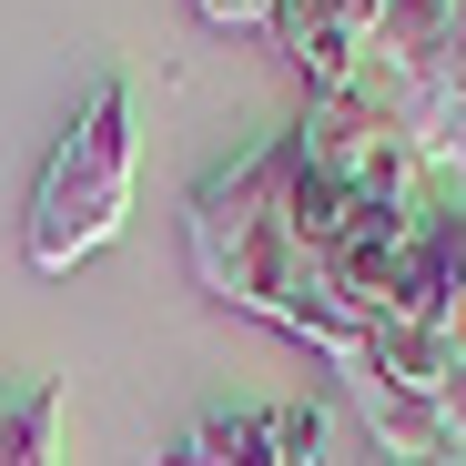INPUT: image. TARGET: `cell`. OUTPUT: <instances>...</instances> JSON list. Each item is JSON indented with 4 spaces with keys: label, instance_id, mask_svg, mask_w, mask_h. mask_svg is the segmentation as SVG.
Instances as JSON below:
<instances>
[{
    "label": "cell",
    "instance_id": "6da1fadb",
    "mask_svg": "<svg viewBox=\"0 0 466 466\" xmlns=\"http://www.w3.org/2000/svg\"><path fill=\"white\" fill-rule=\"evenodd\" d=\"M284 203H294V132H274L264 152H244V163H223V173L193 183V203H183V254H193V284H203V294L244 304V315H264V325H284V335H304V345L335 365V355L365 345L375 315H355V304L325 284V254L294 244Z\"/></svg>",
    "mask_w": 466,
    "mask_h": 466
},
{
    "label": "cell",
    "instance_id": "7a4b0ae2",
    "mask_svg": "<svg viewBox=\"0 0 466 466\" xmlns=\"http://www.w3.org/2000/svg\"><path fill=\"white\" fill-rule=\"evenodd\" d=\"M132 152H142V132H132V82L112 71V82H92V102L71 112V132L51 142V163H41V183H31L21 244H31L41 274L92 264L112 233H122V213H132Z\"/></svg>",
    "mask_w": 466,
    "mask_h": 466
},
{
    "label": "cell",
    "instance_id": "3957f363",
    "mask_svg": "<svg viewBox=\"0 0 466 466\" xmlns=\"http://www.w3.org/2000/svg\"><path fill=\"white\" fill-rule=\"evenodd\" d=\"M396 325H426L456 365H466V183H436L426 193V223L406 244V274H396Z\"/></svg>",
    "mask_w": 466,
    "mask_h": 466
},
{
    "label": "cell",
    "instance_id": "277c9868",
    "mask_svg": "<svg viewBox=\"0 0 466 466\" xmlns=\"http://www.w3.org/2000/svg\"><path fill=\"white\" fill-rule=\"evenodd\" d=\"M335 375H345V406L375 426L385 466H456V436H446V406H436V396H406V385L365 375L355 355H335Z\"/></svg>",
    "mask_w": 466,
    "mask_h": 466
},
{
    "label": "cell",
    "instance_id": "5b68a950",
    "mask_svg": "<svg viewBox=\"0 0 466 466\" xmlns=\"http://www.w3.org/2000/svg\"><path fill=\"white\" fill-rule=\"evenodd\" d=\"M416 152L436 183H466V0H456V31H446V61L416 102Z\"/></svg>",
    "mask_w": 466,
    "mask_h": 466
},
{
    "label": "cell",
    "instance_id": "8992f818",
    "mask_svg": "<svg viewBox=\"0 0 466 466\" xmlns=\"http://www.w3.org/2000/svg\"><path fill=\"white\" fill-rule=\"evenodd\" d=\"M152 466H284V446H274V416L244 406V416H203V426H183Z\"/></svg>",
    "mask_w": 466,
    "mask_h": 466
},
{
    "label": "cell",
    "instance_id": "52a82bcc",
    "mask_svg": "<svg viewBox=\"0 0 466 466\" xmlns=\"http://www.w3.org/2000/svg\"><path fill=\"white\" fill-rule=\"evenodd\" d=\"M355 365H365V375H385V385H406V396H436V385L456 375V355H446L426 325H396V315H375V325H365Z\"/></svg>",
    "mask_w": 466,
    "mask_h": 466
},
{
    "label": "cell",
    "instance_id": "ba28073f",
    "mask_svg": "<svg viewBox=\"0 0 466 466\" xmlns=\"http://www.w3.org/2000/svg\"><path fill=\"white\" fill-rule=\"evenodd\" d=\"M0 466H61V375L0 406Z\"/></svg>",
    "mask_w": 466,
    "mask_h": 466
},
{
    "label": "cell",
    "instance_id": "9c48e42d",
    "mask_svg": "<svg viewBox=\"0 0 466 466\" xmlns=\"http://www.w3.org/2000/svg\"><path fill=\"white\" fill-rule=\"evenodd\" d=\"M264 416H274L284 466H325V436H335V416H325V406H264Z\"/></svg>",
    "mask_w": 466,
    "mask_h": 466
},
{
    "label": "cell",
    "instance_id": "30bf717a",
    "mask_svg": "<svg viewBox=\"0 0 466 466\" xmlns=\"http://www.w3.org/2000/svg\"><path fill=\"white\" fill-rule=\"evenodd\" d=\"M193 11H203L213 31H264V21H274V0H193Z\"/></svg>",
    "mask_w": 466,
    "mask_h": 466
},
{
    "label": "cell",
    "instance_id": "8fae6325",
    "mask_svg": "<svg viewBox=\"0 0 466 466\" xmlns=\"http://www.w3.org/2000/svg\"><path fill=\"white\" fill-rule=\"evenodd\" d=\"M436 406H446V436H456V466H466V365L436 385Z\"/></svg>",
    "mask_w": 466,
    "mask_h": 466
}]
</instances>
